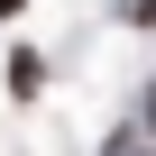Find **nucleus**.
<instances>
[{"label": "nucleus", "mask_w": 156, "mask_h": 156, "mask_svg": "<svg viewBox=\"0 0 156 156\" xmlns=\"http://www.w3.org/2000/svg\"><path fill=\"white\" fill-rule=\"evenodd\" d=\"M147 138H156V83H147Z\"/></svg>", "instance_id": "4"}, {"label": "nucleus", "mask_w": 156, "mask_h": 156, "mask_svg": "<svg viewBox=\"0 0 156 156\" xmlns=\"http://www.w3.org/2000/svg\"><path fill=\"white\" fill-rule=\"evenodd\" d=\"M129 9H138V28H156V0H129Z\"/></svg>", "instance_id": "2"}, {"label": "nucleus", "mask_w": 156, "mask_h": 156, "mask_svg": "<svg viewBox=\"0 0 156 156\" xmlns=\"http://www.w3.org/2000/svg\"><path fill=\"white\" fill-rule=\"evenodd\" d=\"M110 156H147V147H138V138H110Z\"/></svg>", "instance_id": "3"}, {"label": "nucleus", "mask_w": 156, "mask_h": 156, "mask_svg": "<svg viewBox=\"0 0 156 156\" xmlns=\"http://www.w3.org/2000/svg\"><path fill=\"white\" fill-rule=\"evenodd\" d=\"M37 83H46V64H37V55H9V92H19V101H37Z\"/></svg>", "instance_id": "1"}, {"label": "nucleus", "mask_w": 156, "mask_h": 156, "mask_svg": "<svg viewBox=\"0 0 156 156\" xmlns=\"http://www.w3.org/2000/svg\"><path fill=\"white\" fill-rule=\"evenodd\" d=\"M9 9H28V0H0V19H9Z\"/></svg>", "instance_id": "5"}]
</instances>
